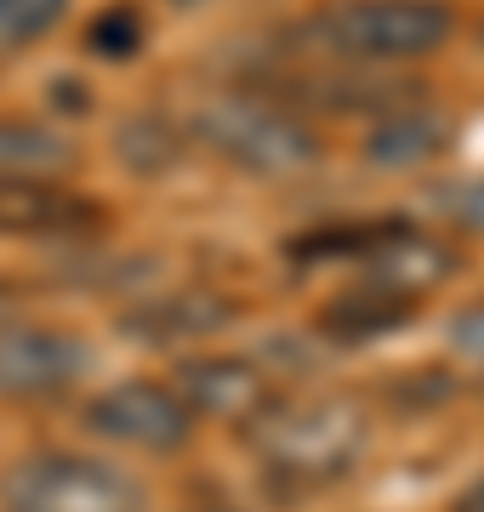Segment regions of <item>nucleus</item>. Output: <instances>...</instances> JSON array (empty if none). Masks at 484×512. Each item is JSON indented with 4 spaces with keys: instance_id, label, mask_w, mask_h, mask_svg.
Wrapping results in <instances>:
<instances>
[{
    "instance_id": "obj_17",
    "label": "nucleus",
    "mask_w": 484,
    "mask_h": 512,
    "mask_svg": "<svg viewBox=\"0 0 484 512\" xmlns=\"http://www.w3.org/2000/svg\"><path fill=\"white\" fill-rule=\"evenodd\" d=\"M450 342H456V353L484 365V302H473V308H462L450 319Z\"/></svg>"
},
{
    "instance_id": "obj_9",
    "label": "nucleus",
    "mask_w": 484,
    "mask_h": 512,
    "mask_svg": "<svg viewBox=\"0 0 484 512\" xmlns=\"http://www.w3.org/2000/svg\"><path fill=\"white\" fill-rule=\"evenodd\" d=\"M371 285H388V291L399 296H416L428 291V285H439V279L450 274V251H439L433 239L410 234V228H388V234L371 245Z\"/></svg>"
},
{
    "instance_id": "obj_14",
    "label": "nucleus",
    "mask_w": 484,
    "mask_h": 512,
    "mask_svg": "<svg viewBox=\"0 0 484 512\" xmlns=\"http://www.w3.org/2000/svg\"><path fill=\"white\" fill-rule=\"evenodd\" d=\"M114 148H120V160L131 171H171L177 154H183V137L160 114H131L126 126L114 131Z\"/></svg>"
},
{
    "instance_id": "obj_1",
    "label": "nucleus",
    "mask_w": 484,
    "mask_h": 512,
    "mask_svg": "<svg viewBox=\"0 0 484 512\" xmlns=\"http://www.w3.org/2000/svg\"><path fill=\"white\" fill-rule=\"evenodd\" d=\"M262 467L285 484H331L359 461L365 450V416L342 399H314V404H274L251 427Z\"/></svg>"
},
{
    "instance_id": "obj_11",
    "label": "nucleus",
    "mask_w": 484,
    "mask_h": 512,
    "mask_svg": "<svg viewBox=\"0 0 484 512\" xmlns=\"http://www.w3.org/2000/svg\"><path fill=\"white\" fill-rule=\"evenodd\" d=\"M97 205L69 200L52 183H0V228L12 234H57V228H80L92 222Z\"/></svg>"
},
{
    "instance_id": "obj_3",
    "label": "nucleus",
    "mask_w": 484,
    "mask_h": 512,
    "mask_svg": "<svg viewBox=\"0 0 484 512\" xmlns=\"http://www.w3.org/2000/svg\"><path fill=\"white\" fill-rule=\"evenodd\" d=\"M0 501L12 512H143L137 478L75 450H40L6 467Z\"/></svg>"
},
{
    "instance_id": "obj_15",
    "label": "nucleus",
    "mask_w": 484,
    "mask_h": 512,
    "mask_svg": "<svg viewBox=\"0 0 484 512\" xmlns=\"http://www.w3.org/2000/svg\"><path fill=\"white\" fill-rule=\"evenodd\" d=\"M63 12H69V0H0V57L46 40L63 23Z\"/></svg>"
},
{
    "instance_id": "obj_16",
    "label": "nucleus",
    "mask_w": 484,
    "mask_h": 512,
    "mask_svg": "<svg viewBox=\"0 0 484 512\" xmlns=\"http://www.w3.org/2000/svg\"><path fill=\"white\" fill-rule=\"evenodd\" d=\"M86 40H92L97 52H109V57H126L137 52V12H126V6H114V12H103V18L86 29Z\"/></svg>"
},
{
    "instance_id": "obj_10",
    "label": "nucleus",
    "mask_w": 484,
    "mask_h": 512,
    "mask_svg": "<svg viewBox=\"0 0 484 512\" xmlns=\"http://www.w3.org/2000/svg\"><path fill=\"white\" fill-rule=\"evenodd\" d=\"M228 313L234 308L223 296H160V302L120 313V330L149 336V342H183V336H205V330L228 325Z\"/></svg>"
},
{
    "instance_id": "obj_5",
    "label": "nucleus",
    "mask_w": 484,
    "mask_h": 512,
    "mask_svg": "<svg viewBox=\"0 0 484 512\" xmlns=\"http://www.w3.org/2000/svg\"><path fill=\"white\" fill-rule=\"evenodd\" d=\"M86 427L114 444H137V450H177V444H188L194 410L183 393L160 382H120L86 404Z\"/></svg>"
},
{
    "instance_id": "obj_6",
    "label": "nucleus",
    "mask_w": 484,
    "mask_h": 512,
    "mask_svg": "<svg viewBox=\"0 0 484 512\" xmlns=\"http://www.w3.org/2000/svg\"><path fill=\"white\" fill-rule=\"evenodd\" d=\"M86 342L52 325H6L0 330V393L12 399H46L80 382Z\"/></svg>"
},
{
    "instance_id": "obj_2",
    "label": "nucleus",
    "mask_w": 484,
    "mask_h": 512,
    "mask_svg": "<svg viewBox=\"0 0 484 512\" xmlns=\"http://www.w3.org/2000/svg\"><path fill=\"white\" fill-rule=\"evenodd\" d=\"M188 126L211 154H223L245 177H297V171H314L319 160V137L297 114L245 92L200 103V114Z\"/></svg>"
},
{
    "instance_id": "obj_13",
    "label": "nucleus",
    "mask_w": 484,
    "mask_h": 512,
    "mask_svg": "<svg viewBox=\"0 0 484 512\" xmlns=\"http://www.w3.org/2000/svg\"><path fill=\"white\" fill-rule=\"evenodd\" d=\"M410 313H416V302L399 291H388V285H365V291H348L342 302H336L331 313H325V330H336V336H376V330H393L405 325Z\"/></svg>"
},
{
    "instance_id": "obj_20",
    "label": "nucleus",
    "mask_w": 484,
    "mask_h": 512,
    "mask_svg": "<svg viewBox=\"0 0 484 512\" xmlns=\"http://www.w3.org/2000/svg\"><path fill=\"white\" fill-rule=\"evenodd\" d=\"M171 6H200V0H171Z\"/></svg>"
},
{
    "instance_id": "obj_12",
    "label": "nucleus",
    "mask_w": 484,
    "mask_h": 512,
    "mask_svg": "<svg viewBox=\"0 0 484 512\" xmlns=\"http://www.w3.org/2000/svg\"><path fill=\"white\" fill-rule=\"evenodd\" d=\"M450 143V126L445 114H388L382 126L371 131V143H365V160L376 171H410V165L433 160L439 148Z\"/></svg>"
},
{
    "instance_id": "obj_19",
    "label": "nucleus",
    "mask_w": 484,
    "mask_h": 512,
    "mask_svg": "<svg viewBox=\"0 0 484 512\" xmlns=\"http://www.w3.org/2000/svg\"><path fill=\"white\" fill-rule=\"evenodd\" d=\"M450 512H484V478H479V484H467V490H462V501H456Z\"/></svg>"
},
{
    "instance_id": "obj_7",
    "label": "nucleus",
    "mask_w": 484,
    "mask_h": 512,
    "mask_svg": "<svg viewBox=\"0 0 484 512\" xmlns=\"http://www.w3.org/2000/svg\"><path fill=\"white\" fill-rule=\"evenodd\" d=\"M177 393L188 399V410L217 416V421H257L268 410V382L245 359H200V365H183Z\"/></svg>"
},
{
    "instance_id": "obj_8",
    "label": "nucleus",
    "mask_w": 484,
    "mask_h": 512,
    "mask_svg": "<svg viewBox=\"0 0 484 512\" xmlns=\"http://www.w3.org/2000/svg\"><path fill=\"white\" fill-rule=\"evenodd\" d=\"M75 165V143L40 120H0V183H52Z\"/></svg>"
},
{
    "instance_id": "obj_18",
    "label": "nucleus",
    "mask_w": 484,
    "mask_h": 512,
    "mask_svg": "<svg viewBox=\"0 0 484 512\" xmlns=\"http://www.w3.org/2000/svg\"><path fill=\"white\" fill-rule=\"evenodd\" d=\"M450 205H456V222H467L473 234H484V183H467L450 194Z\"/></svg>"
},
{
    "instance_id": "obj_4",
    "label": "nucleus",
    "mask_w": 484,
    "mask_h": 512,
    "mask_svg": "<svg viewBox=\"0 0 484 512\" xmlns=\"http://www.w3.org/2000/svg\"><path fill=\"white\" fill-rule=\"evenodd\" d=\"M445 0H348L325 12L319 35L348 57H428L450 40Z\"/></svg>"
}]
</instances>
